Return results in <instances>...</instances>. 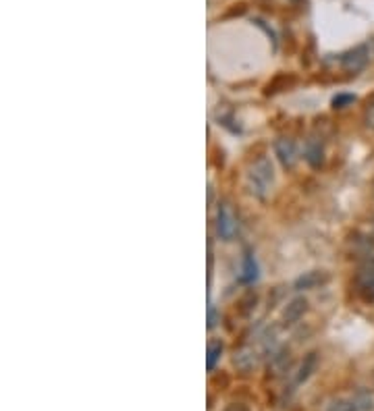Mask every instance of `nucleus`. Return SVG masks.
Returning a JSON list of instances; mask_svg holds the SVG:
<instances>
[{
  "label": "nucleus",
  "mask_w": 374,
  "mask_h": 411,
  "mask_svg": "<svg viewBox=\"0 0 374 411\" xmlns=\"http://www.w3.org/2000/svg\"><path fill=\"white\" fill-rule=\"evenodd\" d=\"M329 281V277H326V272H318V270H314V272H306L304 277H300L298 281H295V289H318L320 285H324Z\"/></svg>",
  "instance_id": "obj_11"
},
{
  "label": "nucleus",
  "mask_w": 374,
  "mask_h": 411,
  "mask_svg": "<svg viewBox=\"0 0 374 411\" xmlns=\"http://www.w3.org/2000/svg\"><path fill=\"white\" fill-rule=\"evenodd\" d=\"M235 231H237L235 214L231 212V208L227 204H220L218 206V214H216V233H218V237L225 239V241H231L235 237Z\"/></svg>",
  "instance_id": "obj_3"
},
{
  "label": "nucleus",
  "mask_w": 374,
  "mask_h": 411,
  "mask_svg": "<svg viewBox=\"0 0 374 411\" xmlns=\"http://www.w3.org/2000/svg\"><path fill=\"white\" fill-rule=\"evenodd\" d=\"M220 355H222V343L220 341H212L208 345V359H206V368L208 372H212L216 368V363L220 361Z\"/></svg>",
  "instance_id": "obj_13"
},
{
  "label": "nucleus",
  "mask_w": 374,
  "mask_h": 411,
  "mask_svg": "<svg viewBox=\"0 0 374 411\" xmlns=\"http://www.w3.org/2000/svg\"><path fill=\"white\" fill-rule=\"evenodd\" d=\"M275 154L279 156V160L285 169H293L298 162V146L293 144V140H289V137H281V140L275 142Z\"/></svg>",
  "instance_id": "obj_5"
},
{
  "label": "nucleus",
  "mask_w": 374,
  "mask_h": 411,
  "mask_svg": "<svg viewBox=\"0 0 374 411\" xmlns=\"http://www.w3.org/2000/svg\"><path fill=\"white\" fill-rule=\"evenodd\" d=\"M275 181V173H273V165L269 158H258L254 162V167L249 169V185H252V191L258 198H264L269 193V189L273 187Z\"/></svg>",
  "instance_id": "obj_1"
},
{
  "label": "nucleus",
  "mask_w": 374,
  "mask_h": 411,
  "mask_svg": "<svg viewBox=\"0 0 374 411\" xmlns=\"http://www.w3.org/2000/svg\"><path fill=\"white\" fill-rule=\"evenodd\" d=\"M353 405H355V411H368V409H372V394L370 392H366V390H360L353 399Z\"/></svg>",
  "instance_id": "obj_15"
},
{
  "label": "nucleus",
  "mask_w": 374,
  "mask_h": 411,
  "mask_svg": "<svg viewBox=\"0 0 374 411\" xmlns=\"http://www.w3.org/2000/svg\"><path fill=\"white\" fill-rule=\"evenodd\" d=\"M353 102H355V96H351V94H339V96L333 98V106L335 108H345V106H349Z\"/></svg>",
  "instance_id": "obj_17"
},
{
  "label": "nucleus",
  "mask_w": 374,
  "mask_h": 411,
  "mask_svg": "<svg viewBox=\"0 0 374 411\" xmlns=\"http://www.w3.org/2000/svg\"><path fill=\"white\" fill-rule=\"evenodd\" d=\"M368 48L366 46H357V48H353V50H349V52H345L343 56H341V67L347 71V73H360L366 65H368Z\"/></svg>",
  "instance_id": "obj_4"
},
{
  "label": "nucleus",
  "mask_w": 374,
  "mask_h": 411,
  "mask_svg": "<svg viewBox=\"0 0 374 411\" xmlns=\"http://www.w3.org/2000/svg\"><path fill=\"white\" fill-rule=\"evenodd\" d=\"M291 366V353L287 349H277L273 355H271V363H269V370L273 372V376H281L289 370Z\"/></svg>",
  "instance_id": "obj_10"
},
{
  "label": "nucleus",
  "mask_w": 374,
  "mask_h": 411,
  "mask_svg": "<svg viewBox=\"0 0 374 411\" xmlns=\"http://www.w3.org/2000/svg\"><path fill=\"white\" fill-rule=\"evenodd\" d=\"M216 326V310L210 306L208 308V328H214Z\"/></svg>",
  "instance_id": "obj_19"
},
{
  "label": "nucleus",
  "mask_w": 374,
  "mask_h": 411,
  "mask_svg": "<svg viewBox=\"0 0 374 411\" xmlns=\"http://www.w3.org/2000/svg\"><path fill=\"white\" fill-rule=\"evenodd\" d=\"M233 363L237 366V370L249 372L252 368H256V363H258V353H256L254 349H249V347H243V349H239V351L235 353Z\"/></svg>",
  "instance_id": "obj_9"
},
{
  "label": "nucleus",
  "mask_w": 374,
  "mask_h": 411,
  "mask_svg": "<svg viewBox=\"0 0 374 411\" xmlns=\"http://www.w3.org/2000/svg\"><path fill=\"white\" fill-rule=\"evenodd\" d=\"M355 291L364 302H374V262H364L357 268Z\"/></svg>",
  "instance_id": "obj_2"
},
{
  "label": "nucleus",
  "mask_w": 374,
  "mask_h": 411,
  "mask_svg": "<svg viewBox=\"0 0 374 411\" xmlns=\"http://www.w3.org/2000/svg\"><path fill=\"white\" fill-rule=\"evenodd\" d=\"M351 251L364 262H374V239L368 237H355L351 241Z\"/></svg>",
  "instance_id": "obj_7"
},
{
  "label": "nucleus",
  "mask_w": 374,
  "mask_h": 411,
  "mask_svg": "<svg viewBox=\"0 0 374 411\" xmlns=\"http://www.w3.org/2000/svg\"><path fill=\"white\" fill-rule=\"evenodd\" d=\"M293 3H302V0H293Z\"/></svg>",
  "instance_id": "obj_21"
},
{
  "label": "nucleus",
  "mask_w": 374,
  "mask_h": 411,
  "mask_svg": "<svg viewBox=\"0 0 374 411\" xmlns=\"http://www.w3.org/2000/svg\"><path fill=\"white\" fill-rule=\"evenodd\" d=\"M304 158L312 169H320L324 165V146L320 137H310L304 148Z\"/></svg>",
  "instance_id": "obj_6"
},
{
  "label": "nucleus",
  "mask_w": 374,
  "mask_h": 411,
  "mask_svg": "<svg viewBox=\"0 0 374 411\" xmlns=\"http://www.w3.org/2000/svg\"><path fill=\"white\" fill-rule=\"evenodd\" d=\"M366 125L370 127V129H374V102L368 106V110H366Z\"/></svg>",
  "instance_id": "obj_18"
},
{
  "label": "nucleus",
  "mask_w": 374,
  "mask_h": 411,
  "mask_svg": "<svg viewBox=\"0 0 374 411\" xmlns=\"http://www.w3.org/2000/svg\"><path fill=\"white\" fill-rule=\"evenodd\" d=\"M225 411H247V409H245L243 405H229Z\"/></svg>",
  "instance_id": "obj_20"
},
{
  "label": "nucleus",
  "mask_w": 374,
  "mask_h": 411,
  "mask_svg": "<svg viewBox=\"0 0 374 411\" xmlns=\"http://www.w3.org/2000/svg\"><path fill=\"white\" fill-rule=\"evenodd\" d=\"M314 368H316V353H310L306 359H304V363H302V368H300V372H298V382H306L308 378H310V374L314 372Z\"/></svg>",
  "instance_id": "obj_14"
},
{
  "label": "nucleus",
  "mask_w": 374,
  "mask_h": 411,
  "mask_svg": "<svg viewBox=\"0 0 374 411\" xmlns=\"http://www.w3.org/2000/svg\"><path fill=\"white\" fill-rule=\"evenodd\" d=\"M256 277H258V266H256V262H254V255H245L241 281H243V283H252V281H256Z\"/></svg>",
  "instance_id": "obj_12"
},
{
  "label": "nucleus",
  "mask_w": 374,
  "mask_h": 411,
  "mask_svg": "<svg viewBox=\"0 0 374 411\" xmlns=\"http://www.w3.org/2000/svg\"><path fill=\"white\" fill-rule=\"evenodd\" d=\"M326 411H355V405H353V401L349 399H337V401H333L329 407H326Z\"/></svg>",
  "instance_id": "obj_16"
},
{
  "label": "nucleus",
  "mask_w": 374,
  "mask_h": 411,
  "mask_svg": "<svg viewBox=\"0 0 374 411\" xmlns=\"http://www.w3.org/2000/svg\"><path fill=\"white\" fill-rule=\"evenodd\" d=\"M308 310V302L304 297H295L289 302V306L283 310V322L285 324H295Z\"/></svg>",
  "instance_id": "obj_8"
}]
</instances>
